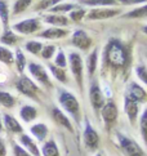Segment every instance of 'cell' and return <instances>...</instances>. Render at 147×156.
Segmentation results:
<instances>
[{
	"label": "cell",
	"mask_w": 147,
	"mask_h": 156,
	"mask_svg": "<svg viewBox=\"0 0 147 156\" xmlns=\"http://www.w3.org/2000/svg\"><path fill=\"white\" fill-rule=\"evenodd\" d=\"M142 31H143V32H145V34L147 35V25H146V26H143V29H142Z\"/></svg>",
	"instance_id": "45"
},
{
	"label": "cell",
	"mask_w": 147,
	"mask_h": 156,
	"mask_svg": "<svg viewBox=\"0 0 147 156\" xmlns=\"http://www.w3.org/2000/svg\"><path fill=\"white\" fill-rule=\"evenodd\" d=\"M49 70L59 83H62V84H66L67 83V74L63 69H61L56 65H49Z\"/></svg>",
	"instance_id": "26"
},
{
	"label": "cell",
	"mask_w": 147,
	"mask_h": 156,
	"mask_svg": "<svg viewBox=\"0 0 147 156\" xmlns=\"http://www.w3.org/2000/svg\"><path fill=\"white\" fill-rule=\"evenodd\" d=\"M20 116L25 122H31L38 118V110L34 107V106L25 105V106H22L20 110Z\"/></svg>",
	"instance_id": "20"
},
{
	"label": "cell",
	"mask_w": 147,
	"mask_h": 156,
	"mask_svg": "<svg viewBox=\"0 0 147 156\" xmlns=\"http://www.w3.org/2000/svg\"><path fill=\"white\" fill-rule=\"evenodd\" d=\"M44 22H47L49 25H53L56 27H65V26H69L70 21L65 16H61V14H48L44 17Z\"/></svg>",
	"instance_id": "19"
},
{
	"label": "cell",
	"mask_w": 147,
	"mask_h": 156,
	"mask_svg": "<svg viewBox=\"0 0 147 156\" xmlns=\"http://www.w3.org/2000/svg\"><path fill=\"white\" fill-rule=\"evenodd\" d=\"M20 142H21V144L23 146V148L26 150V151L29 154H31L32 156H41L40 150H39L36 142L34 141L30 136L23 134V133H22V134L20 136Z\"/></svg>",
	"instance_id": "16"
},
{
	"label": "cell",
	"mask_w": 147,
	"mask_h": 156,
	"mask_svg": "<svg viewBox=\"0 0 147 156\" xmlns=\"http://www.w3.org/2000/svg\"><path fill=\"white\" fill-rule=\"evenodd\" d=\"M16 88H17V90H18L20 93H22L23 96L39 101V93H40V89H39V87L30 79V77H27L25 75L21 76L16 83Z\"/></svg>",
	"instance_id": "5"
},
{
	"label": "cell",
	"mask_w": 147,
	"mask_h": 156,
	"mask_svg": "<svg viewBox=\"0 0 147 156\" xmlns=\"http://www.w3.org/2000/svg\"><path fill=\"white\" fill-rule=\"evenodd\" d=\"M0 105L7 108H12L16 105V98L8 92H0Z\"/></svg>",
	"instance_id": "27"
},
{
	"label": "cell",
	"mask_w": 147,
	"mask_h": 156,
	"mask_svg": "<svg viewBox=\"0 0 147 156\" xmlns=\"http://www.w3.org/2000/svg\"><path fill=\"white\" fill-rule=\"evenodd\" d=\"M97 65H98V49H93V52L89 54V57L87 59V69H88L89 77H92L94 75L95 70H97Z\"/></svg>",
	"instance_id": "23"
},
{
	"label": "cell",
	"mask_w": 147,
	"mask_h": 156,
	"mask_svg": "<svg viewBox=\"0 0 147 156\" xmlns=\"http://www.w3.org/2000/svg\"><path fill=\"white\" fill-rule=\"evenodd\" d=\"M131 65V53L128 47L119 39H111L103 52V67L114 71H124Z\"/></svg>",
	"instance_id": "1"
},
{
	"label": "cell",
	"mask_w": 147,
	"mask_h": 156,
	"mask_svg": "<svg viewBox=\"0 0 147 156\" xmlns=\"http://www.w3.org/2000/svg\"><path fill=\"white\" fill-rule=\"evenodd\" d=\"M13 154H14V156H32L31 154L27 152L23 147H21L20 144H17V143L13 144Z\"/></svg>",
	"instance_id": "41"
},
{
	"label": "cell",
	"mask_w": 147,
	"mask_h": 156,
	"mask_svg": "<svg viewBox=\"0 0 147 156\" xmlns=\"http://www.w3.org/2000/svg\"><path fill=\"white\" fill-rule=\"evenodd\" d=\"M139 129H141V136H142V139L145 144L147 146V108L143 111L142 116H141L139 120Z\"/></svg>",
	"instance_id": "33"
},
{
	"label": "cell",
	"mask_w": 147,
	"mask_h": 156,
	"mask_svg": "<svg viewBox=\"0 0 147 156\" xmlns=\"http://www.w3.org/2000/svg\"><path fill=\"white\" fill-rule=\"evenodd\" d=\"M7 155V147H5V143L2 138H0V156H5Z\"/></svg>",
	"instance_id": "43"
},
{
	"label": "cell",
	"mask_w": 147,
	"mask_h": 156,
	"mask_svg": "<svg viewBox=\"0 0 147 156\" xmlns=\"http://www.w3.org/2000/svg\"><path fill=\"white\" fill-rule=\"evenodd\" d=\"M75 8H77V5H75V4H57V5H54L53 8H50V12L56 13V14L67 13V12L74 10Z\"/></svg>",
	"instance_id": "31"
},
{
	"label": "cell",
	"mask_w": 147,
	"mask_h": 156,
	"mask_svg": "<svg viewBox=\"0 0 147 156\" xmlns=\"http://www.w3.org/2000/svg\"><path fill=\"white\" fill-rule=\"evenodd\" d=\"M124 111H125V114L128 116L131 125L135 126L138 114H139V103L137 101H134L133 98H131L128 94H125V97H124Z\"/></svg>",
	"instance_id": "10"
},
{
	"label": "cell",
	"mask_w": 147,
	"mask_h": 156,
	"mask_svg": "<svg viewBox=\"0 0 147 156\" xmlns=\"http://www.w3.org/2000/svg\"><path fill=\"white\" fill-rule=\"evenodd\" d=\"M0 62H3L5 65H12L14 62L13 53L8 48L2 47V45H0Z\"/></svg>",
	"instance_id": "28"
},
{
	"label": "cell",
	"mask_w": 147,
	"mask_h": 156,
	"mask_svg": "<svg viewBox=\"0 0 147 156\" xmlns=\"http://www.w3.org/2000/svg\"><path fill=\"white\" fill-rule=\"evenodd\" d=\"M54 62H56V66H58V67H61V69H65L67 66V61H66L63 51H61V49L58 51L57 55H56V58H54Z\"/></svg>",
	"instance_id": "38"
},
{
	"label": "cell",
	"mask_w": 147,
	"mask_h": 156,
	"mask_svg": "<svg viewBox=\"0 0 147 156\" xmlns=\"http://www.w3.org/2000/svg\"><path fill=\"white\" fill-rule=\"evenodd\" d=\"M52 118H53V120L57 122L58 125H61L62 128L67 129L70 133H74V126H72V124H71L70 119L63 114V111H61V110L57 108V107H53V108H52Z\"/></svg>",
	"instance_id": "15"
},
{
	"label": "cell",
	"mask_w": 147,
	"mask_h": 156,
	"mask_svg": "<svg viewBox=\"0 0 147 156\" xmlns=\"http://www.w3.org/2000/svg\"><path fill=\"white\" fill-rule=\"evenodd\" d=\"M16 65H17V70L20 72H23L25 66H26V58L23 53L21 52V49H17V52H16Z\"/></svg>",
	"instance_id": "37"
},
{
	"label": "cell",
	"mask_w": 147,
	"mask_h": 156,
	"mask_svg": "<svg viewBox=\"0 0 147 156\" xmlns=\"http://www.w3.org/2000/svg\"><path fill=\"white\" fill-rule=\"evenodd\" d=\"M0 132H3V121H2V118H0Z\"/></svg>",
	"instance_id": "44"
},
{
	"label": "cell",
	"mask_w": 147,
	"mask_h": 156,
	"mask_svg": "<svg viewBox=\"0 0 147 156\" xmlns=\"http://www.w3.org/2000/svg\"><path fill=\"white\" fill-rule=\"evenodd\" d=\"M40 29V21L38 18H27L16 23L13 26V30L20 32V34L23 35H29V34H34L35 31H38Z\"/></svg>",
	"instance_id": "11"
},
{
	"label": "cell",
	"mask_w": 147,
	"mask_h": 156,
	"mask_svg": "<svg viewBox=\"0 0 147 156\" xmlns=\"http://www.w3.org/2000/svg\"><path fill=\"white\" fill-rule=\"evenodd\" d=\"M30 132H31V134L35 137L39 142H43L44 139L47 138L48 133H49V129H48V126L45 125L44 122H38V124L32 125L30 128Z\"/></svg>",
	"instance_id": "21"
},
{
	"label": "cell",
	"mask_w": 147,
	"mask_h": 156,
	"mask_svg": "<svg viewBox=\"0 0 147 156\" xmlns=\"http://www.w3.org/2000/svg\"><path fill=\"white\" fill-rule=\"evenodd\" d=\"M40 154L43 156H61L59 155V148H58L54 139H49V141H47L43 144Z\"/></svg>",
	"instance_id": "22"
},
{
	"label": "cell",
	"mask_w": 147,
	"mask_h": 156,
	"mask_svg": "<svg viewBox=\"0 0 147 156\" xmlns=\"http://www.w3.org/2000/svg\"><path fill=\"white\" fill-rule=\"evenodd\" d=\"M89 99H90V105H92L94 112L98 115V112L101 111V108L103 107L106 101H105L103 93L97 83H92V85L89 88Z\"/></svg>",
	"instance_id": "9"
},
{
	"label": "cell",
	"mask_w": 147,
	"mask_h": 156,
	"mask_svg": "<svg viewBox=\"0 0 147 156\" xmlns=\"http://www.w3.org/2000/svg\"><path fill=\"white\" fill-rule=\"evenodd\" d=\"M95 156H102V154H97V155H95Z\"/></svg>",
	"instance_id": "46"
},
{
	"label": "cell",
	"mask_w": 147,
	"mask_h": 156,
	"mask_svg": "<svg viewBox=\"0 0 147 156\" xmlns=\"http://www.w3.org/2000/svg\"><path fill=\"white\" fill-rule=\"evenodd\" d=\"M31 2L32 0H17L13 5V14L16 16V14L25 12V10L31 5Z\"/></svg>",
	"instance_id": "32"
},
{
	"label": "cell",
	"mask_w": 147,
	"mask_h": 156,
	"mask_svg": "<svg viewBox=\"0 0 147 156\" xmlns=\"http://www.w3.org/2000/svg\"><path fill=\"white\" fill-rule=\"evenodd\" d=\"M124 5H135V4H143L147 3V0H119Z\"/></svg>",
	"instance_id": "42"
},
{
	"label": "cell",
	"mask_w": 147,
	"mask_h": 156,
	"mask_svg": "<svg viewBox=\"0 0 147 156\" xmlns=\"http://www.w3.org/2000/svg\"><path fill=\"white\" fill-rule=\"evenodd\" d=\"M83 142L85 144L87 150L89 151H95L99 147L101 138L98 136L97 130L94 129L90 124V121L85 119V124H84V132H83Z\"/></svg>",
	"instance_id": "6"
},
{
	"label": "cell",
	"mask_w": 147,
	"mask_h": 156,
	"mask_svg": "<svg viewBox=\"0 0 147 156\" xmlns=\"http://www.w3.org/2000/svg\"><path fill=\"white\" fill-rule=\"evenodd\" d=\"M116 141L117 146L125 156H147L143 148L134 141L133 138L123 134L121 132H116Z\"/></svg>",
	"instance_id": "3"
},
{
	"label": "cell",
	"mask_w": 147,
	"mask_h": 156,
	"mask_svg": "<svg viewBox=\"0 0 147 156\" xmlns=\"http://www.w3.org/2000/svg\"><path fill=\"white\" fill-rule=\"evenodd\" d=\"M54 52H56V48L53 45H47L44 49H41V55L44 59H50L53 57Z\"/></svg>",
	"instance_id": "40"
},
{
	"label": "cell",
	"mask_w": 147,
	"mask_h": 156,
	"mask_svg": "<svg viewBox=\"0 0 147 156\" xmlns=\"http://www.w3.org/2000/svg\"><path fill=\"white\" fill-rule=\"evenodd\" d=\"M128 96L133 98L134 101H137L138 103H143V102H147V93L146 90L139 87L137 83H131L128 87Z\"/></svg>",
	"instance_id": "14"
},
{
	"label": "cell",
	"mask_w": 147,
	"mask_h": 156,
	"mask_svg": "<svg viewBox=\"0 0 147 156\" xmlns=\"http://www.w3.org/2000/svg\"><path fill=\"white\" fill-rule=\"evenodd\" d=\"M117 115H119L117 106L114 101L106 102L103 105V107L101 108V116H102V120L105 122V128L107 132H110L112 128H114V125L116 124Z\"/></svg>",
	"instance_id": "7"
},
{
	"label": "cell",
	"mask_w": 147,
	"mask_h": 156,
	"mask_svg": "<svg viewBox=\"0 0 147 156\" xmlns=\"http://www.w3.org/2000/svg\"><path fill=\"white\" fill-rule=\"evenodd\" d=\"M4 125L7 128V130L13 133V134H22V132H23V128L20 124V121L9 114L4 115Z\"/></svg>",
	"instance_id": "17"
},
{
	"label": "cell",
	"mask_w": 147,
	"mask_h": 156,
	"mask_svg": "<svg viewBox=\"0 0 147 156\" xmlns=\"http://www.w3.org/2000/svg\"><path fill=\"white\" fill-rule=\"evenodd\" d=\"M85 14H87L85 9L77 7V8H75L74 10H71V12H70V20L74 21V22H80L84 17H85Z\"/></svg>",
	"instance_id": "35"
},
{
	"label": "cell",
	"mask_w": 147,
	"mask_h": 156,
	"mask_svg": "<svg viewBox=\"0 0 147 156\" xmlns=\"http://www.w3.org/2000/svg\"><path fill=\"white\" fill-rule=\"evenodd\" d=\"M79 2L89 7H114L117 4V0H79Z\"/></svg>",
	"instance_id": "25"
},
{
	"label": "cell",
	"mask_w": 147,
	"mask_h": 156,
	"mask_svg": "<svg viewBox=\"0 0 147 156\" xmlns=\"http://www.w3.org/2000/svg\"><path fill=\"white\" fill-rule=\"evenodd\" d=\"M135 75L138 76V79L141 81H143L147 85V67H145V66H137L135 67Z\"/></svg>",
	"instance_id": "39"
},
{
	"label": "cell",
	"mask_w": 147,
	"mask_h": 156,
	"mask_svg": "<svg viewBox=\"0 0 147 156\" xmlns=\"http://www.w3.org/2000/svg\"><path fill=\"white\" fill-rule=\"evenodd\" d=\"M58 101L59 105L62 106V108L67 111V114H70L71 118L79 124L81 120V114H80V103H79L77 98L71 92H67L65 89H59Z\"/></svg>",
	"instance_id": "2"
},
{
	"label": "cell",
	"mask_w": 147,
	"mask_h": 156,
	"mask_svg": "<svg viewBox=\"0 0 147 156\" xmlns=\"http://www.w3.org/2000/svg\"><path fill=\"white\" fill-rule=\"evenodd\" d=\"M69 31L63 30V29H58V27H50V29L44 30L43 32L39 34V36L43 37V39H49V40H54V39H61V37H65Z\"/></svg>",
	"instance_id": "18"
},
{
	"label": "cell",
	"mask_w": 147,
	"mask_h": 156,
	"mask_svg": "<svg viewBox=\"0 0 147 156\" xmlns=\"http://www.w3.org/2000/svg\"><path fill=\"white\" fill-rule=\"evenodd\" d=\"M70 69H71L74 79H75L79 89H80V93H83L84 92V65H83L81 55L79 53H75V52L70 53Z\"/></svg>",
	"instance_id": "4"
},
{
	"label": "cell",
	"mask_w": 147,
	"mask_h": 156,
	"mask_svg": "<svg viewBox=\"0 0 147 156\" xmlns=\"http://www.w3.org/2000/svg\"><path fill=\"white\" fill-rule=\"evenodd\" d=\"M41 49H43V44L40 41L31 40L26 43V51L30 52L31 54H39L41 52Z\"/></svg>",
	"instance_id": "34"
},
{
	"label": "cell",
	"mask_w": 147,
	"mask_h": 156,
	"mask_svg": "<svg viewBox=\"0 0 147 156\" xmlns=\"http://www.w3.org/2000/svg\"><path fill=\"white\" fill-rule=\"evenodd\" d=\"M124 18H128V20H137V18H145L147 17V4L142 5L139 8H135L131 12H128L123 16Z\"/></svg>",
	"instance_id": "24"
},
{
	"label": "cell",
	"mask_w": 147,
	"mask_h": 156,
	"mask_svg": "<svg viewBox=\"0 0 147 156\" xmlns=\"http://www.w3.org/2000/svg\"><path fill=\"white\" fill-rule=\"evenodd\" d=\"M71 43L74 47H76L80 51H88L92 47V37H90L85 31L83 30H76L72 34Z\"/></svg>",
	"instance_id": "13"
},
{
	"label": "cell",
	"mask_w": 147,
	"mask_h": 156,
	"mask_svg": "<svg viewBox=\"0 0 147 156\" xmlns=\"http://www.w3.org/2000/svg\"><path fill=\"white\" fill-rule=\"evenodd\" d=\"M119 14V10L117 9H110V8H94L92 10L87 12L85 17L88 21H98V20H109V18H112L115 16Z\"/></svg>",
	"instance_id": "12"
},
{
	"label": "cell",
	"mask_w": 147,
	"mask_h": 156,
	"mask_svg": "<svg viewBox=\"0 0 147 156\" xmlns=\"http://www.w3.org/2000/svg\"><path fill=\"white\" fill-rule=\"evenodd\" d=\"M29 71H30V74L34 76V79L38 80L43 87L48 88V89L53 88V84H52V81H50V79H49L48 72H47V70H45L41 65L31 62L29 65Z\"/></svg>",
	"instance_id": "8"
},
{
	"label": "cell",
	"mask_w": 147,
	"mask_h": 156,
	"mask_svg": "<svg viewBox=\"0 0 147 156\" xmlns=\"http://www.w3.org/2000/svg\"><path fill=\"white\" fill-rule=\"evenodd\" d=\"M61 0H40L35 7V10H44V9H50L54 5H57Z\"/></svg>",
	"instance_id": "36"
},
{
	"label": "cell",
	"mask_w": 147,
	"mask_h": 156,
	"mask_svg": "<svg viewBox=\"0 0 147 156\" xmlns=\"http://www.w3.org/2000/svg\"><path fill=\"white\" fill-rule=\"evenodd\" d=\"M0 18H2V22L4 27L8 30V22H9V8L8 4L0 0Z\"/></svg>",
	"instance_id": "30"
},
{
	"label": "cell",
	"mask_w": 147,
	"mask_h": 156,
	"mask_svg": "<svg viewBox=\"0 0 147 156\" xmlns=\"http://www.w3.org/2000/svg\"><path fill=\"white\" fill-rule=\"evenodd\" d=\"M18 40H20L18 36H17L14 32L10 31V30H5L2 39H0V41H2L3 44H5V45H14Z\"/></svg>",
	"instance_id": "29"
}]
</instances>
